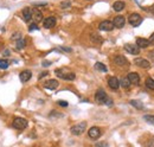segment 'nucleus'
<instances>
[{"mask_svg":"<svg viewBox=\"0 0 154 147\" xmlns=\"http://www.w3.org/2000/svg\"><path fill=\"white\" fill-rule=\"evenodd\" d=\"M39 28L37 26V24L34 23V24H31L30 26H29V31H33V30H38Z\"/></svg>","mask_w":154,"mask_h":147,"instance_id":"obj_31","label":"nucleus"},{"mask_svg":"<svg viewBox=\"0 0 154 147\" xmlns=\"http://www.w3.org/2000/svg\"><path fill=\"white\" fill-rule=\"evenodd\" d=\"M136 45H138L140 49H146V48H148V45H150V40L146 39V38H138V39H136Z\"/></svg>","mask_w":154,"mask_h":147,"instance_id":"obj_18","label":"nucleus"},{"mask_svg":"<svg viewBox=\"0 0 154 147\" xmlns=\"http://www.w3.org/2000/svg\"><path fill=\"white\" fill-rule=\"evenodd\" d=\"M148 40H150V44H153L154 45V33H152V36L150 37V39H148Z\"/></svg>","mask_w":154,"mask_h":147,"instance_id":"obj_36","label":"nucleus"},{"mask_svg":"<svg viewBox=\"0 0 154 147\" xmlns=\"http://www.w3.org/2000/svg\"><path fill=\"white\" fill-rule=\"evenodd\" d=\"M32 11L33 10L31 7H25L23 10V18H24L25 22H30L31 19H32Z\"/></svg>","mask_w":154,"mask_h":147,"instance_id":"obj_17","label":"nucleus"},{"mask_svg":"<svg viewBox=\"0 0 154 147\" xmlns=\"http://www.w3.org/2000/svg\"><path fill=\"white\" fill-rule=\"evenodd\" d=\"M46 75H48V71H44L43 74H40V75L38 76V78H39V80H42V78H43L44 76H46Z\"/></svg>","mask_w":154,"mask_h":147,"instance_id":"obj_37","label":"nucleus"},{"mask_svg":"<svg viewBox=\"0 0 154 147\" xmlns=\"http://www.w3.org/2000/svg\"><path fill=\"white\" fill-rule=\"evenodd\" d=\"M145 84H146V87L150 89V90H154V80H153V78L148 77V78L146 80Z\"/></svg>","mask_w":154,"mask_h":147,"instance_id":"obj_25","label":"nucleus"},{"mask_svg":"<svg viewBox=\"0 0 154 147\" xmlns=\"http://www.w3.org/2000/svg\"><path fill=\"white\" fill-rule=\"evenodd\" d=\"M71 6V1L70 0H64L61 2V8H69Z\"/></svg>","mask_w":154,"mask_h":147,"instance_id":"obj_28","label":"nucleus"},{"mask_svg":"<svg viewBox=\"0 0 154 147\" xmlns=\"http://www.w3.org/2000/svg\"><path fill=\"white\" fill-rule=\"evenodd\" d=\"M26 46V39H19V40H17V43H16V48L18 49V50H22V49H24Z\"/></svg>","mask_w":154,"mask_h":147,"instance_id":"obj_24","label":"nucleus"},{"mask_svg":"<svg viewBox=\"0 0 154 147\" xmlns=\"http://www.w3.org/2000/svg\"><path fill=\"white\" fill-rule=\"evenodd\" d=\"M10 65V60L7 59H0V69H7Z\"/></svg>","mask_w":154,"mask_h":147,"instance_id":"obj_27","label":"nucleus"},{"mask_svg":"<svg viewBox=\"0 0 154 147\" xmlns=\"http://www.w3.org/2000/svg\"><path fill=\"white\" fill-rule=\"evenodd\" d=\"M90 39H92V43H96V44H101L103 42V38L101 36H98L97 33H92L90 36Z\"/></svg>","mask_w":154,"mask_h":147,"instance_id":"obj_23","label":"nucleus"},{"mask_svg":"<svg viewBox=\"0 0 154 147\" xmlns=\"http://www.w3.org/2000/svg\"><path fill=\"white\" fill-rule=\"evenodd\" d=\"M86 128H87V122L83 121V122H80L77 125H74L71 127V133L74 135H81L86 131Z\"/></svg>","mask_w":154,"mask_h":147,"instance_id":"obj_3","label":"nucleus"},{"mask_svg":"<svg viewBox=\"0 0 154 147\" xmlns=\"http://www.w3.org/2000/svg\"><path fill=\"white\" fill-rule=\"evenodd\" d=\"M31 77H32V72H31L30 70H24L19 75V78H20L22 82H28Z\"/></svg>","mask_w":154,"mask_h":147,"instance_id":"obj_16","label":"nucleus"},{"mask_svg":"<svg viewBox=\"0 0 154 147\" xmlns=\"http://www.w3.org/2000/svg\"><path fill=\"white\" fill-rule=\"evenodd\" d=\"M127 78L129 80V82H130L132 84H139V83H140V76H139L136 72H130V74H128Z\"/></svg>","mask_w":154,"mask_h":147,"instance_id":"obj_15","label":"nucleus"},{"mask_svg":"<svg viewBox=\"0 0 154 147\" xmlns=\"http://www.w3.org/2000/svg\"><path fill=\"white\" fill-rule=\"evenodd\" d=\"M124 7H126V2L124 1H115L114 5H113L114 11H116V12H121Z\"/></svg>","mask_w":154,"mask_h":147,"instance_id":"obj_20","label":"nucleus"},{"mask_svg":"<svg viewBox=\"0 0 154 147\" xmlns=\"http://www.w3.org/2000/svg\"><path fill=\"white\" fill-rule=\"evenodd\" d=\"M113 24H114V26H115V28H118V29H122L123 26H124V24H126V19H124V17H122V16H118V17H115V18H114Z\"/></svg>","mask_w":154,"mask_h":147,"instance_id":"obj_10","label":"nucleus"},{"mask_svg":"<svg viewBox=\"0 0 154 147\" xmlns=\"http://www.w3.org/2000/svg\"><path fill=\"white\" fill-rule=\"evenodd\" d=\"M120 84H121V87H122V88L127 89V88H129V87H130V84H132V83L129 82V80H128L127 77H124V78H122V80H121Z\"/></svg>","mask_w":154,"mask_h":147,"instance_id":"obj_26","label":"nucleus"},{"mask_svg":"<svg viewBox=\"0 0 154 147\" xmlns=\"http://www.w3.org/2000/svg\"><path fill=\"white\" fill-rule=\"evenodd\" d=\"M108 86L113 89V90H118L119 87H120V81H119L116 77L112 76V77L108 78Z\"/></svg>","mask_w":154,"mask_h":147,"instance_id":"obj_12","label":"nucleus"},{"mask_svg":"<svg viewBox=\"0 0 154 147\" xmlns=\"http://www.w3.org/2000/svg\"><path fill=\"white\" fill-rule=\"evenodd\" d=\"M88 135H89V138H90V139L96 140V139H98V138L101 137V131H100V128H98V127L94 126V127H92V128L89 129Z\"/></svg>","mask_w":154,"mask_h":147,"instance_id":"obj_7","label":"nucleus"},{"mask_svg":"<svg viewBox=\"0 0 154 147\" xmlns=\"http://www.w3.org/2000/svg\"><path fill=\"white\" fill-rule=\"evenodd\" d=\"M2 55H4L5 57H7V56H10V55H11V51H10L8 49H6V50H5L4 52H2Z\"/></svg>","mask_w":154,"mask_h":147,"instance_id":"obj_33","label":"nucleus"},{"mask_svg":"<svg viewBox=\"0 0 154 147\" xmlns=\"http://www.w3.org/2000/svg\"><path fill=\"white\" fill-rule=\"evenodd\" d=\"M114 28H115V26H114L113 22H110V20H103V22L98 25V29L101 30V31H112Z\"/></svg>","mask_w":154,"mask_h":147,"instance_id":"obj_8","label":"nucleus"},{"mask_svg":"<svg viewBox=\"0 0 154 147\" xmlns=\"http://www.w3.org/2000/svg\"><path fill=\"white\" fill-rule=\"evenodd\" d=\"M108 96H107V94H106V91L103 90V89H98L97 91H96V94H95V100H96V102L97 103H100V104H106L107 103V101H108Z\"/></svg>","mask_w":154,"mask_h":147,"instance_id":"obj_2","label":"nucleus"},{"mask_svg":"<svg viewBox=\"0 0 154 147\" xmlns=\"http://www.w3.org/2000/svg\"><path fill=\"white\" fill-rule=\"evenodd\" d=\"M129 103H130V106L135 107L136 109H144V107H145V106H144V103H142L140 100H132Z\"/></svg>","mask_w":154,"mask_h":147,"instance_id":"obj_22","label":"nucleus"},{"mask_svg":"<svg viewBox=\"0 0 154 147\" xmlns=\"http://www.w3.org/2000/svg\"><path fill=\"white\" fill-rule=\"evenodd\" d=\"M55 74L62 78V80H65V81H74L76 75L69 70H65V69H56L55 70Z\"/></svg>","mask_w":154,"mask_h":147,"instance_id":"obj_1","label":"nucleus"},{"mask_svg":"<svg viewBox=\"0 0 154 147\" xmlns=\"http://www.w3.org/2000/svg\"><path fill=\"white\" fill-rule=\"evenodd\" d=\"M11 39L12 40H19V39H22V33L20 32H16L14 34L11 36Z\"/></svg>","mask_w":154,"mask_h":147,"instance_id":"obj_30","label":"nucleus"},{"mask_svg":"<svg viewBox=\"0 0 154 147\" xmlns=\"http://www.w3.org/2000/svg\"><path fill=\"white\" fill-rule=\"evenodd\" d=\"M61 50H63V51H68V52H71V49H70V48H61Z\"/></svg>","mask_w":154,"mask_h":147,"instance_id":"obj_38","label":"nucleus"},{"mask_svg":"<svg viewBox=\"0 0 154 147\" xmlns=\"http://www.w3.org/2000/svg\"><path fill=\"white\" fill-rule=\"evenodd\" d=\"M42 65H43V66H49V65H51V62L45 60V62H43V63H42Z\"/></svg>","mask_w":154,"mask_h":147,"instance_id":"obj_35","label":"nucleus"},{"mask_svg":"<svg viewBox=\"0 0 154 147\" xmlns=\"http://www.w3.org/2000/svg\"><path fill=\"white\" fill-rule=\"evenodd\" d=\"M94 68H95V70L101 71V72H107V71H108L107 66H106L103 63H101V62H96L95 65H94Z\"/></svg>","mask_w":154,"mask_h":147,"instance_id":"obj_21","label":"nucleus"},{"mask_svg":"<svg viewBox=\"0 0 154 147\" xmlns=\"http://www.w3.org/2000/svg\"><path fill=\"white\" fill-rule=\"evenodd\" d=\"M58 104L62 107H68V102H65V101H58Z\"/></svg>","mask_w":154,"mask_h":147,"instance_id":"obj_34","label":"nucleus"},{"mask_svg":"<svg viewBox=\"0 0 154 147\" xmlns=\"http://www.w3.org/2000/svg\"><path fill=\"white\" fill-rule=\"evenodd\" d=\"M12 126H13L16 129H25V128L28 127V120L23 118H16L13 120Z\"/></svg>","mask_w":154,"mask_h":147,"instance_id":"obj_5","label":"nucleus"},{"mask_svg":"<svg viewBox=\"0 0 154 147\" xmlns=\"http://www.w3.org/2000/svg\"><path fill=\"white\" fill-rule=\"evenodd\" d=\"M124 50L132 55H138L140 54V48L136 44H126L124 45Z\"/></svg>","mask_w":154,"mask_h":147,"instance_id":"obj_6","label":"nucleus"},{"mask_svg":"<svg viewBox=\"0 0 154 147\" xmlns=\"http://www.w3.org/2000/svg\"><path fill=\"white\" fill-rule=\"evenodd\" d=\"M144 119H145L146 122H148L151 125H154V115H145Z\"/></svg>","mask_w":154,"mask_h":147,"instance_id":"obj_29","label":"nucleus"},{"mask_svg":"<svg viewBox=\"0 0 154 147\" xmlns=\"http://www.w3.org/2000/svg\"><path fill=\"white\" fill-rule=\"evenodd\" d=\"M96 147H108V144L107 143H97Z\"/></svg>","mask_w":154,"mask_h":147,"instance_id":"obj_32","label":"nucleus"},{"mask_svg":"<svg viewBox=\"0 0 154 147\" xmlns=\"http://www.w3.org/2000/svg\"><path fill=\"white\" fill-rule=\"evenodd\" d=\"M128 22H129V24H130L132 26L136 28V26H139V25L142 23V17H141L139 13H132V14L129 16V18H128Z\"/></svg>","mask_w":154,"mask_h":147,"instance_id":"obj_4","label":"nucleus"},{"mask_svg":"<svg viewBox=\"0 0 154 147\" xmlns=\"http://www.w3.org/2000/svg\"><path fill=\"white\" fill-rule=\"evenodd\" d=\"M32 19L34 20V23H39V22L43 19V14H42V12H40L39 10L34 8V10L32 11Z\"/></svg>","mask_w":154,"mask_h":147,"instance_id":"obj_19","label":"nucleus"},{"mask_svg":"<svg viewBox=\"0 0 154 147\" xmlns=\"http://www.w3.org/2000/svg\"><path fill=\"white\" fill-rule=\"evenodd\" d=\"M134 63H135V65H138V66H140V68H144V69H147V68L151 66L150 60H147V59H145V58L134 59Z\"/></svg>","mask_w":154,"mask_h":147,"instance_id":"obj_11","label":"nucleus"},{"mask_svg":"<svg viewBox=\"0 0 154 147\" xmlns=\"http://www.w3.org/2000/svg\"><path fill=\"white\" fill-rule=\"evenodd\" d=\"M58 87V81L57 80H49L46 82H44V88L49 89V90H55Z\"/></svg>","mask_w":154,"mask_h":147,"instance_id":"obj_13","label":"nucleus"},{"mask_svg":"<svg viewBox=\"0 0 154 147\" xmlns=\"http://www.w3.org/2000/svg\"><path fill=\"white\" fill-rule=\"evenodd\" d=\"M114 63L119 66H123V65H127L128 64V60L124 56H121V55H118L114 57Z\"/></svg>","mask_w":154,"mask_h":147,"instance_id":"obj_14","label":"nucleus"},{"mask_svg":"<svg viewBox=\"0 0 154 147\" xmlns=\"http://www.w3.org/2000/svg\"><path fill=\"white\" fill-rule=\"evenodd\" d=\"M56 18L55 17H49V18H46V19H44V22H43V26L45 28V29H52L55 25H56Z\"/></svg>","mask_w":154,"mask_h":147,"instance_id":"obj_9","label":"nucleus"}]
</instances>
